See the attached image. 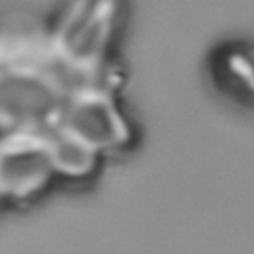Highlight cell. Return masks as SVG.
<instances>
[{
  "instance_id": "6da1fadb",
  "label": "cell",
  "mask_w": 254,
  "mask_h": 254,
  "mask_svg": "<svg viewBox=\"0 0 254 254\" xmlns=\"http://www.w3.org/2000/svg\"><path fill=\"white\" fill-rule=\"evenodd\" d=\"M119 14V0H69L50 26L52 42L73 64L87 67L107 64Z\"/></svg>"
},
{
  "instance_id": "7a4b0ae2",
  "label": "cell",
  "mask_w": 254,
  "mask_h": 254,
  "mask_svg": "<svg viewBox=\"0 0 254 254\" xmlns=\"http://www.w3.org/2000/svg\"><path fill=\"white\" fill-rule=\"evenodd\" d=\"M56 127L101 155L125 147L131 137L129 121L117 105V93L93 91L67 97Z\"/></svg>"
},
{
  "instance_id": "3957f363",
  "label": "cell",
  "mask_w": 254,
  "mask_h": 254,
  "mask_svg": "<svg viewBox=\"0 0 254 254\" xmlns=\"http://www.w3.org/2000/svg\"><path fill=\"white\" fill-rule=\"evenodd\" d=\"M208 73L224 97L254 109V42L228 40L218 44L208 56Z\"/></svg>"
}]
</instances>
